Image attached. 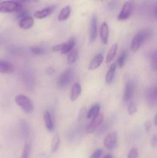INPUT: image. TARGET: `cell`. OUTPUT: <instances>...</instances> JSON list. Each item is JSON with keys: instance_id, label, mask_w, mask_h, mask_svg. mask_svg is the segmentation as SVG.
<instances>
[{"instance_id": "6da1fadb", "label": "cell", "mask_w": 157, "mask_h": 158, "mask_svg": "<svg viewBox=\"0 0 157 158\" xmlns=\"http://www.w3.org/2000/svg\"><path fill=\"white\" fill-rule=\"evenodd\" d=\"M149 35H150V32L149 30H142L137 32L131 42V49L132 52H136L142 45L145 43V41L149 38Z\"/></svg>"}, {"instance_id": "7a4b0ae2", "label": "cell", "mask_w": 157, "mask_h": 158, "mask_svg": "<svg viewBox=\"0 0 157 158\" xmlns=\"http://www.w3.org/2000/svg\"><path fill=\"white\" fill-rule=\"evenodd\" d=\"M15 103L21 108L26 114H32L34 110V105L32 100L26 95L19 94L15 96Z\"/></svg>"}, {"instance_id": "3957f363", "label": "cell", "mask_w": 157, "mask_h": 158, "mask_svg": "<svg viewBox=\"0 0 157 158\" xmlns=\"http://www.w3.org/2000/svg\"><path fill=\"white\" fill-rule=\"evenodd\" d=\"M22 9V6L15 1L0 2V12L2 13H12L19 12Z\"/></svg>"}, {"instance_id": "277c9868", "label": "cell", "mask_w": 157, "mask_h": 158, "mask_svg": "<svg viewBox=\"0 0 157 158\" xmlns=\"http://www.w3.org/2000/svg\"><path fill=\"white\" fill-rule=\"evenodd\" d=\"M133 3L132 2H126L123 6L121 11L117 16V19L119 21H125L129 19L133 12Z\"/></svg>"}, {"instance_id": "5b68a950", "label": "cell", "mask_w": 157, "mask_h": 158, "mask_svg": "<svg viewBox=\"0 0 157 158\" xmlns=\"http://www.w3.org/2000/svg\"><path fill=\"white\" fill-rule=\"evenodd\" d=\"M73 78V71L71 69H67L60 75L58 80V86L60 88H64L69 84Z\"/></svg>"}, {"instance_id": "8992f818", "label": "cell", "mask_w": 157, "mask_h": 158, "mask_svg": "<svg viewBox=\"0 0 157 158\" xmlns=\"http://www.w3.org/2000/svg\"><path fill=\"white\" fill-rule=\"evenodd\" d=\"M98 34V20L97 16L93 15L90 19L89 26V43H92L95 41Z\"/></svg>"}, {"instance_id": "52a82bcc", "label": "cell", "mask_w": 157, "mask_h": 158, "mask_svg": "<svg viewBox=\"0 0 157 158\" xmlns=\"http://www.w3.org/2000/svg\"><path fill=\"white\" fill-rule=\"evenodd\" d=\"M103 117H104V116H103V114H99L98 116L94 117V118L91 120L89 124L88 125L87 128H86V133L89 134H93V133L96 131L97 128L103 123Z\"/></svg>"}, {"instance_id": "ba28073f", "label": "cell", "mask_w": 157, "mask_h": 158, "mask_svg": "<svg viewBox=\"0 0 157 158\" xmlns=\"http://www.w3.org/2000/svg\"><path fill=\"white\" fill-rule=\"evenodd\" d=\"M117 143V133L111 132L106 136L103 140L105 148L109 150H112L115 148Z\"/></svg>"}, {"instance_id": "9c48e42d", "label": "cell", "mask_w": 157, "mask_h": 158, "mask_svg": "<svg viewBox=\"0 0 157 158\" xmlns=\"http://www.w3.org/2000/svg\"><path fill=\"white\" fill-rule=\"evenodd\" d=\"M103 59H104V57H103V54L102 52H99L97 55H95L92 59L89 66H88L89 70H95V69H98L101 66L102 63H103Z\"/></svg>"}, {"instance_id": "30bf717a", "label": "cell", "mask_w": 157, "mask_h": 158, "mask_svg": "<svg viewBox=\"0 0 157 158\" xmlns=\"http://www.w3.org/2000/svg\"><path fill=\"white\" fill-rule=\"evenodd\" d=\"M134 90H135V86L132 81H127L125 86L124 95H123V100L125 102H129L133 97Z\"/></svg>"}, {"instance_id": "8fae6325", "label": "cell", "mask_w": 157, "mask_h": 158, "mask_svg": "<svg viewBox=\"0 0 157 158\" xmlns=\"http://www.w3.org/2000/svg\"><path fill=\"white\" fill-rule=\"evenodd\" d=\"M100 38H101L102 43L104 45H106L108 43V40H109V26H108L107 23L106 22L102 23L101 27H100Z\"/></svg>"}, {"instance_id": "7c38bea8", "label": "cell", "mask_w": 157, "mask_h": 158, "mask_svg": "<svg viewBox=\"0 0 157 158\" xmlns=\"http://www.w3.org/2000/svg\"><path fill=\"white\" fill-rule=\"evenodd\" d=\"M14 71V66L9 61L0 60V73H12Z\"/></svg>"}, {"instance_id": "4fadbf2b", "label": "cell", "mask_w": 157, "mask_h": 158, "mask_svg": "<svg viewBox=\"0 0 157 158\" xmlns=\"http://www.w3.org/2000/svg\"><path fill=\"white\" fill-rule=\"evenodd\" d=\"M34 19L32 16H26L19 20L18 26L23 29H29L33 26Z\"/></svg>"}, {"instance_id": "5bb4252c", "label": "cell", "mask_w": 157, "mask_h": 158, "mask_svg": "<svg viewBox=\"0 0 157 158\" xmlns=\"http://www.w3.org/2000/svg\"><path fill=\"white\" fill-rule=\"evenodd\" d=\"M82 93V88L81 86L78 83H74L72 86V89H71V94H70V100L74 102L79 97Z\"/></svg>"}, {"instance_id": "9a60e30c", "label": "cell", "mask_w": 157, "mask_h": 158, "mask_svg": "<svg viewBox=\"0 0 157 158\" xmlns=\"http://www.w3.org/2000/svg\"><path fill=\"white\" fill-rule=\"evenodd\" d=\"M146 98L150 104H154L157 102V86L149 88L146 92Z\"/></svg>"}, {"instance_id": "2e32d148", "label": "cell", "mask_w": 157, "mask_h": 158, "mask_svg": "<svg viewBox=\"0 0 157 158\" xmlns=\"http://www.w3.org/2000/svg\"><path fill=\"white\" fill-rule=\"evenodd\" d=\"M53 7H47L41 9V10H38L34 13V16L38 19H45L50 15L53 11Z\"/></svg>"}, {"instance_id": "e0dca14e", "label": "cell", "mask_w": 157, "mask_h": 158, "mask_svg": "<svg viewBox=\"0 0 157 158\" xmlns=\"http://www.w3.org/2000/svg\"><path fill=\"white\" fill-rule=\"evenodd\" d=\"M116 67L117 65L115 63H112L110 66V67H109V69H108L106 75V83L107 84H110L113 81L114 77H115V72H116Z\"/></svg>"}, {"instance_id": "ac0fdd59", "label": "cell", "mask_w": 157, "mask_h": 158, "mask_svg": "<svg viewBox=\"0 0 157 158\" xmlns=\"http://www.w3.org/2000/svg\"><path fill=\"white\" fill-rule=\"evenodd\" d=\"M43 119H44L45 125H46V129H47V131H49V132H52V130H53L54 126L52 117H51V114L50 113H49V111H45L44 115H43Z\"/></svg>"}, {"instance_id": "d6986e66", "label": "cell", "mask_w": 157, "mask_h": 158, "mask_svg": "<svg viewBox=\"0 0 157 158\" xmlns=\"http://www.w3.org/2000/svg\"><path fill=\"white\" fill-rule=\"evenodd\" d=\"M71 11H72V9H71L70 6H66L64 8H62L59 13H58V21H64V20L67 19L69 17V15H70Z\"/></svg>"}, {"instance_id": "ffe728a7", "label": "cell", "mask_w": 157, "mask_h": 158, "mask_svg": "<svg viewBox=\"0 0 157 158\" xmlns=\"http://www.w3.org/2000/svg\"><path fill=\"white\" fill-rule=\"evenodd\" d=\"M117 49H118V45H117V43H114L113 45H112V46L109 49V52H108L107 56H106V62L107 64L111 63L113 60V59L115 58L117 52Z\"/></svg>"}, {"instance_id": "44dd1931", "label": "cell", "mask_w": 157, "mask_h": 158, "mask_svg": "<svg viewBox=\"0 0 157 158\" xmlns=\"http://www.w3.org/2000/svg\"><path fill=\"white\" fill-rule=\"evenodd\" d=\"M75 46V40L74 38L70 39L68 42L64 43V47L62 50V54H66L70 52L72 49H74V47Z\"/></svg>"}, {"instance_id": "7402d4cb", "label": "cell", "mask_w": 157, "mask_h": 158, "mask_svg": "<svg viewBox=\"0 0 157 158\" xmlns=\"http://www.w3.org/2000/svg\"><path fill=\"white\" fill-rule=\"evenodd\" d=\"M99 110H100L99 104H98V103L94 104L93 106H91V108L87 112V118L92 119V120L94 117H95L96 116H98L99 114Z\"/></svg>"}, {"instance_id": "603a6c76", "label": "cell", "mask_w": 157, "mask_h": 158, "mask_svg": "<svg viewBox=\"0 0 157 158\" xmlns=\"http://www.w3.org/2000/svg\"><path fill=\"white\" fill-rule=\"evenodd\" d=\"M60 145V137L58 134H55L52 137V143H51V152L55 153L58 151V148Z\"/></svg>"}, {"instance_id": "cb8c5ba5", "label": "cell", "mask_w": 157, "mask_h": 158, "mask_svg": "<svg viewBox=\"0 0 157 158\" xmlns=\"http://www.w3.org/2000/svg\"><path fill=\"white\" fill-rule=\"evenodd\" d=\"M78 57V51L77 49H74L71 51L67 56L68 64L72 65L75 63Z\"/></svg>"}, {"instance_id": "d4e9b609", "label": "cell", "mask_w": 157, "mask_h": 158, "mask_svg": "<svg viewBox=\"0 0 157 158\" xmlns=\"http://www.w3.org/2000/svg\"><path fill=\"white\" fill-rule=\"evenodd\" d=\"M127 52L126 50L123 51L121 53V55L119 56L118 59V62H117V64L119 66V68H123V66H124L125 63L126 61V59H127Z\"/></svg>"}, {"instance_id": "484cf974", "label": "cell", "mask_w": 157, "mask_h": 158, "mask_svg": "<svg viewBox=\"0 0 157 158\" xmlns=\"http://www.w3.org/2000/svg\"><path fill=\"white\" fill-rule=\"evenodd\" d=\"M30 51L34 55H42L45 53V49L41 46H32L30 48Z\"/></svg>"}, {"instance_id": "4316f807", "label": "cell", "mask_w": 157, "mask_h": 158, "mask_svg": "<svg viewBox=\"0 0 157 158\" xmlns=\"http://www.w3.org/2000/svg\"><path fill=\"white\" fill-rule=\"evenodd\" d=\"M150 61L152 67L153 69L157 70V50L152 52V53L150 56Z\"/></svg>"}, {"instance_id": "83f0119b", "label": "cell", "mask_w": 157, "mask_h": 158, "mask_svg": "<svg viewBox=\"0 0 157 158\" xmlns=\"http://www.w3.org/2000/svg\"><path fill=\"white\" fill-rule=\"evenodd\" d=\"M137 110H138L137 105L135 103H133V102H131L129 103V106H128V113H129V115H133V114H135L137 112Z\"/></svg>"}, {"instance_id": "f1b7e54d", "label": "cell", "mask_w": 157, "mask_h": 158, "mask_svg": "<svg viewBox=\"0 0 157 158\" xmlns=\"http://www.w3.org/2000/svg\"><path fill=\"white\" fill-rule=\"evenodd\" d=\"M30 151H31L30 145L29 144L25 145L22 150V153L21 158H29V154H30Z\"/></svg>"}, {"instance_id": "f546056e", "label": "cell", "mask_w": 157, "mask_h": 158, "mask_svg": "<svg viewBox=\"0 0 157 158\" xmlns=\"http://www.w3.org/2000/svg\"><path fill=\"white\" fill-rule=\"evenodd\" d=\"M139 157V151L137 148H133L129 151L127 157L126 158H138Z\"/></svg>"}, {"instance_id": "4dcf8cb0", "label": "cell", "mask_w": 157, "mask_h": 158, "mask_svg": "<svg viewBox=\"0 0 157 158\" xmlns=\"http://www.w3.org/2000/svg\"><path fill=\"white\" fill-rule=\"evenodd\" d=\"M102 154H103V151L101 149H97L93 152V154L90 156L89 158H100Z\"/></svg>"}, {"instance_id": "1f68e13d", "label": "cell", "mask_w": 157, "mask_h": 158, "mask_svg": "<svg viewBox=\"0 0 157 158\" xmlns=\"http://www.w3.org/2000/svg\"><path fill=\"white\" fill-rule=\"evenodd\" d=\"M144 127H145V130H146V133H149V131H150L151 127H152V123H151L149 120H147V121L145 122Z\"/></svg>"}, {"instance_id": "d6a6232c", "label": "cell", "mask_w": 157, "mask_h": 158, "mask_svg": "<svg viewBox=\"0 0 157 158\" xmlns=\"http://www.w3.org/2000/svg\"><path fill=\"white\" fill-rule=\"evenodd\" d=\"M151 144L153 148H155L157 147V136L156 135H154L153 137H152L151 139Z\"/></svg>"}, {"instance_id": "836d02e7", "label": "cell", "mask_w": 157, "mask_h": 158, "mask_svg": "<svg viewBox=\"0 0 157 158\" xmlns=\"http://www.w3.org/2000/svg\"><path fill=\"white\" fill-rule=\"evenodd\" d=\"M153 123H154V124H155V126H156V127H157V114H155V117H154Z\"/></svg>"}, {"instance_id": "e575fe53", "label": "cell", "mask_w": 157, "mask_h": 158, "mask_svg": "<svg viewBox=\"0 0 157 158\" xmlns=\"http://www.w3.org/2000/svg\"><path fill=\"white\" fill-rule=\"evenodd\" d=\"M104 158H113V157H112V156L110 155V154H107V155L105 156Z\"/></svg>"}, {"instance_id": "d590c367", "label": "cell", "mask_w": 157, "mask_h": 158, "mask_svg": "<svg viewBox=\"0 0 157 158\" xmlns=\"http://www.w3.org/2000/svg\"><path fill=\"white\" fill-rule=\"evenodd\" d=\"M155 17H156V19H157V4H156V6H155Z\"/></svg>"}]
</instances>
